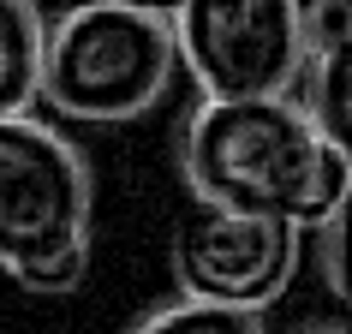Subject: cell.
I'll return each mask as SVG.
<instances>
[{
  "label": "cell",
  "instance_id": "5b68a950",
  "mask_svg": "<svg viewBox=\"0 0 352 334\" xmlns=\"http://www.w3.org/2000/svg\"><path fill=\"white\" fill-rule=\"evenodd\" d=\"M298 269V227L191 203L173 227V280L179 298L263 316Z\"/></svg>",
  "mask_w": 352,
  "mask_h": 334
},
{
  "label": "cell",
  "instance_id": "277c9868",
  "mask_svg": "<svg viewBox=\"0 0 352 334\" xmlns=\"http://www.w3.org/2000/svg\"><path fill=\"white\" fill-rule=\"evenodd\" d=\"M96 179L54 126L0 120V269H30L90 239Z\"/></svg>",
  "mask_w": 352,
  "mask_h": 334
},
{
  "label": "cell",
  "instance_id": "9c48e42d",
  "mask_svg": "<svg viewBox=\"0 0 352 334\" xmlns=\"http://www.w3.org/2000/svg\"><path fill=\"white\" fill-rule=\"evenodd\" d=\"M84 275H90V239H84V245H66V251L30 263V269H12V280L30 287V293H78Z\"/></svg>",
  "mask_w": 352,
  "mask_h": 334
},
{
  "label": "cell",
  "instance_id": "3957f363",
  "mask_svg": "<svg viewBox=\"0 0 352 334\" xmlns=\"http://www.w3.org/2000/svg\"><path fill=\"white\" fill-rule=\"evenodd\" d=\"M173 66L204 102H275L305 78V24L293 0H186L167 12Z\"/></svg>",
  "mask_w": 352,
  "mask_h": 334
},
{
  "label": "cell",
  "instance_id": "8992f818",
  "mask_svg": "<svg viewBox=\"0 0 352 334\" xmlns=\"http://www.w3.org/2000/svg\"><path fill=\"white\" fill-rule=\"evenodd\" d=\"M42 19L30 0H0V120H24L42 90Z\"/></svg>",
  "mask_w": 352,
  "mask_h": 334
},
{
  "label": "cell",
  "instance_id": "ba28073f",
  "mask_svg": "<svg viewBox=\"0 0 352 334\" xmlns=\"http://www.w3.org/2000/svg\"><path fill=\"white\" fill-rule=\"evenodd\" d=\"M131 334H263V316L197 304V298H173V304H155L149 316H138Z\"/></svg>",
  "mask_w": 352,
  "mask_h": 334
},
{
  "label": "cell",
  "instance_id": "6da1fadb",
  "mask_svg": "<svg viewBox=\"0 0 352 334\" xmlns=\"http://www.w3.org/2000/svg\"><path fill=\"white\" fill-rule=\"evenodd\" d=\"M191 203L263 215L287 227H329L346 215L352 155L322 144L293 96L275 102H204L186 126Z\"/></svg>",
  "mask_w": 352,
  "mask_h": 334
},
{
  "label": "cell",
  "instance_id": "52a82bcc",
  "mask_svg": "<svg viewBox=\"0 0 352 334\" xmlns=\"http://www.w3.org/2000/svg\"><path fill=\"white\" fill-rule=\"evenodd\" d=\"M305 72H311V90H305V120H311V131L322 137V144L346 149V42H334V48H316L311 60H305Z\"/></svg>",
  "mask_w": 352,
  "mask_h": 334
},
{
  "label": "cell",
  "instance_id": "30bf717a",
  "mask_svg": "<svg viewBox=\"0 0 352 334\" xmlns=\"http://www.w3.org/2000/svg\"><path fill=\"white\" fill-rule=\"evenodd\" d=\"M311 334H346V329H311Z\"/></svg>",
  "mask_w": 352,
  "mask_h": 334
},
{
  "label": "cell",
  "instance_id": "7a4b0ae2",
  "mask_svg": "<svg viewBox=\"0 0 352 334\" xmlns=\"http://www.w3.org/2000/svg\"><path fill=\"white\" fill-rule=\"evenodd\" d=\"M173 84V30L162 6L138 0H90L48 24L42 36V90L66 120L126 126L149 113Z\"/></svg>",
  "mask_w": 352,
  "mask_h": 334
}]
</instances>
